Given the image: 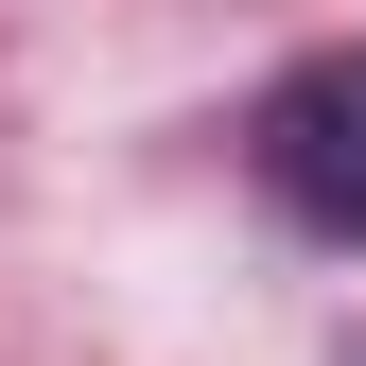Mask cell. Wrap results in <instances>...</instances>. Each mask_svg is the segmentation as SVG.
I'll return each mask as SVG.
<instances>
[{"label":"cell","instance_id":"6da1fadb","mask_svg":"<svg viewBox=\"0 0 366 366\" xmlns=\"http://www.w3.org/2000/svg\"><path fill=\"white\" fill-rule=\"evenodd\" d=\"M262 192L314 244H366V53H314L262 87Z\"/></svg>","mask_w":366,"mask_h":366}]
</instances>
